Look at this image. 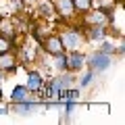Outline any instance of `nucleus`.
<instances>
[{
    "mask_svg": "<svg viewBox=\"0 0 125 125\" xmlns=\"http://www.w3.org/2000/svg\"><path fill=\"white\" fill-rule=\"evenodd\" d=\"M62 31L58 33L62 40V46H65V50H81L88 42H85V36H83V27H81L79 21L75 23H62Z\"/></svg>",
    "mask_w": 125,
    "mask_h": 125,
    "instance_id": "obj_1",
    "label": "nucleus"
},
{
    "mask_svg": "<svg viewBox=\"0 0 125 125\" xmlns=\"http://www.w3.org/2000/svg\"><path fill=\"white\" fill-rule=\"evenodd\" d=\"M111 65H113V56H111V54L100 52V50H96L94 54L85 56V67L92 69L96 75H98V73H102V71H106Z\"/></svg>",
    "mask_w": 125,
    "mask_h": 125,
    "instance_id": "obj_2",
    "label": "nucleus"
},
{
    "mask_svg": "<svg viewBox=\"0 0 125 125\" xmlns=\"http://www.w3.org/2000/svg\"><path fill=\"white\" fill-rule=\"evenodd\" d=\"M54 9H56V19L62 23L77 21V13L73 6V0H54Z\"/></svg>",
    "mask_w": 125,
    "mask_h": 125,
    "instance_id": "obj_3",
    "label": "nucleus"
},
{
    "mask_svg": "<svg viewBox=\"0 0 125 125\" xmlns=\"http://www.w3.org/2000/svg\"><path fill=\"white\" fill-rule=\"evenodd\" d=\"M33 13H36V19H42V21H56V9H54V0H38L33 4Z\"/></svg>",
    "mask_w": 125,
    "mask_h": 125,
    "instance_id": "obj_4",
    "label": "nucleus"
},
{
    "mask_svg": "<svg viewBox=\"0 0 125 125\" xmlns=\"http://www.w3.org/2000/svg\"><path fill=\"white\" fill-rule=\"evenodd\" d=\"M40 48L44 50L48 56H56V54H61V52H65V46H62V40H61V36L58 33H54V31H50L48 36L42 40V44H40Z\"/></svg>",
    "mask_w": 125,
    "mask_h": 125,
    "instance_id": "obj_5",
    "label": "nucleus"
},
{
    "mask_svg": "<svg viewBox=\"0 0 125 125\" xmlns=\"http://www.w3.org/2000/svg\"><path fill=\"white\" fill-rule=\"evenodd\" d=\"M85 56L81 50H67V71L69 73H79L85 69Z\"/></svg>",
    "mask_w": 125,
    "mask_h": 125,
    "instance_id": "obj_6",
    "label": "nucleus"
},
{
    "mask_svg": "<svg viewBox=\"0 0 125 125\" xmlns=\"http://www.w3.org/2000/svg\"><path fill=\"white\" fill-rule=\"evenodd\" d=\"M19 69V58L15 50H6V52H0V71L6 73V75H13Z\"/></svg>",
    "mask_w": 125,
    "mask_h": 125,
    "instance_id": "obj_7",
    "label": "nucleus"
},
{
    "mask_svg": "<svg viewBox=\"0 0 125 125\" xmlns=\"http://www.w3.org/2000/svg\"><path fill=\"white\" fill-rule=\"evenodd\" d=\"M85 42H104L108 38V27L106 25H85L83 27Z\"/></svg>",
    "mask_w": 125,
    "mask_h": 125,
    "instance_id": "obj_8",
    "label": "nucleus"
},
{
    "mask_svg": "<svg viewBox=\"0 0 125 125\" xmlns=\"http://www.w3.org/2000/svg\"><path fill=\"white\" fill-rule=\"evenodd\" d=\"M42 106V100H36V98H31V100H25V102H10V108L9 111L17 113V115L25 117V115H31V113L36 111V108Z\"/></svg>",
    "mask_w": 125,
    "mask_h": 125,
    "instance_id": "obj_9",
    "label": "nucleus"
},
{
    "mask_svg": "<svg viewBox=\"0 0 125 125\" xmlns=\"http://www.w3.org/2000/svg\"><path fill=\"white\" fill-rule=\"evenodd\" d=\"M44 81H46V77H44V73H42V71H38V69H29V71H27L25 85H27V90H29L31 94H38V92H40V88L44 85Z\"/></svg>",
    "mask_w": 125,
    "mask_h": 125,
    "instance_id": "obj_10",
    "label": "nucleus"
},
{
    "mask_svg": "<svg viewBox=\"0 0 125 125\" xmlns=\"http://www.w3.org/2000/svg\"><path fill=\"white\" fill-rule=\"evenodd\" d=\"M50 81H52V83L56 85L58 90H67V88H73V85H75V79H73V73H69V71L56 73V75H54Z\"/></svg>",
    "mask_w": 125,
    "mask_h": 125,
    "instance_id": "obj_11",
    "label": "nucleus"
},
{
    "mask_svg": "<svg viewBox=\"0 0 125 125\" xmlns=\"http://www.w3.org/2000/svg\"><path fill=\"white\" fill-rule=\"evenodd\" d=\"M31 98H33V94L27 90L25 83L15 85V88L10 90V102H25V100H31Z\"/></svg>",
    "mask_w": 125,
    "mask_h": 125,
    "instance_id": "obj_12",
    "label": "nucleus"
},
{
    "mask_svg": "<svg viewBox=\"0 0 125 125\" xmlns=\"http://www.w3.org/2000/svg\"><path fill=\"white\" fill-rule=\"evenodd\" d=\"M52 67L56 73H62V71H67V50L61 54H56V56H52Z\"/></svg>",
    "mask_w": 125,
    "mask_h": 125,
    "instance_id": "obj_13",
    "label": "nucleus"
},
{
    "mask_svg": "<svg viewBox=\"0 0 125 125\" xmlns=\"http://www.w3.org/2000/svg\"><path fill=\"white\" fill-rule=\"evenodd\" d=\"M73 6H75V13H77V17H79V15L88 13L94 6V0H73Z\"/></svg>",
    "mask_w": 125,
    "mask_h": 125,
    "instance_id": "obj_14",
    "label": "nucleus"
},
{
    "mask_svg": "<svg viewBox=\"0 0 125 125\" xmlns=\"http://www.w3.org/2000/svg\"><path fill=\"white\" fill-rule=\"evenodd\" d=\"M96 81V73L92 71V69H88V71L83 73V75L79 77V90H85V88H90V85Z\"/></svg>",
    "mask_w": 125,
    "mask_h": 125,
    "instance_id": "obj_15",
    "label": "nucleus"
},
{
    "mask_svg": "<svg viewBox=\"0 0 125 125\" xmlns=\"http://www.w3.org/2000/svg\"><path fill=\"white\" fill-rule=\"evenodd\" d=\"M15 48H17V42H13L10 38H6V36H2V33H0V52L15 50Z\"/></svg>",
    "mask_w": 125,
    "mask_h": 125,
    "instance_id": "obj_16",
    "label": "nucleus"
},
{
    "mask_svg": "<svg viewBox=\"0 0 125 125\" xmlns=\"http://www.w3.org/2000/svg\"><path fill=\"white\" fill-rule=\"evenodd\" d=\"M98 50L104 52V54H111V56H115V52H119V48L113 46V44H108V42H102V48H98Z\"/></svg>",
    "mask_w": 125,
    "mask_h": 125,
    "instance_id": "obj_17",
    "label": "nucleus"
},
{
    "mask_svg": "<svg viewBox=\"0 0 125 125\" xmlns=\"http://www.w3.org/2000/svg\"><path fill=\"white\" fill-rule=\"evenodd\" d=\"M65 115H73V111H75V106H77V100H65Z\"/></svg>",
    "mask_w": 125,
    "mask_h": 125,
    "instance_id": "obj_18",
    "label": "nucleus"
},
{
    "mask_svg": "<svg viewBox=\"0 0 125 125\" xmlns=\"http://www.w3.org/2000/svg\"><path fill=\"white\" fill-rule=\"evenodd\" d=\"M21 2H23V6H25V9H27V6H29V9H31V6L36 4L38 0H21Z\"/></svg>",
    "mask_w": 125,
    "mask_h": 125,
    "instance_id": "obj_19",
    "label": "nucleus"
},
{
    "mask_svg": "<svg viewBox=\"0 0 125 125\" xmlns=\"http://www.w3.org/2000/svg\"><path fill=\"white\" fill-rule=\"evenodd\" d=\"M9 113V106H0V115H6Z\"/></svg>",
    "mask_w": 125,
    "mask_h": 125,
    "instance_id": "obj_20",
    "label": "nucleus"
},
{
    "mask_svg": "<svg viewBox=\"0 0 125 125\" xmlns=\"http://www.w3.org/2000/svg\"><path fill=\"white\" fill-rule=\"evenodd\" d=\"M0 19H2V15H0Z\"/></svg>",
    "mask_w": 125,
    "mask_h": 125,
    "instance_id": "obj_21",
    "label": "nucleus"
}]
</instances>
